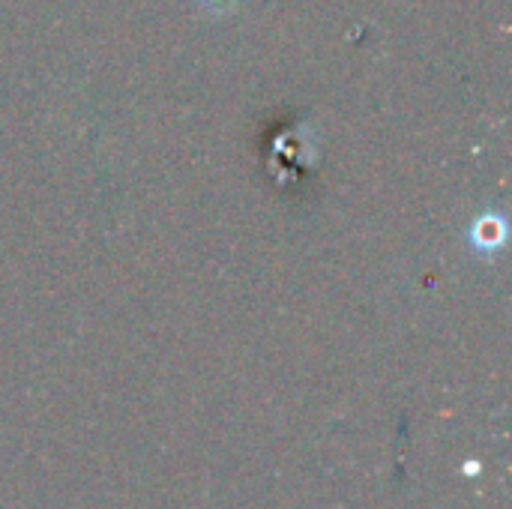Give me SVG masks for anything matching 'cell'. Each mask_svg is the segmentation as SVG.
<instances>
[{"label": "cell", "mask_w": 512, "mask_h": 509, "mask_svg": "<svg viewBox=\"0 0 512 509\" xmlns=\"http://www.w3.org/2000/svg\"><path fill=\"white\" fill-rule=\"evenodd\" d=\"M198 3H201L207 12H213V15H222V12H231L237 0H198Z\"/></svg>", "instance_id": "cell-2"}, {"label": "cell", "mask_w": 512, "mask_h": 509, "mask_svg": "<svg viewBox=\"0 0 512 509\" xmlns=\"http://www.w3.org/2000/svg\"><path fill=\"white\" fill-rule=\"evenodd\" d=\"M504 240H507V222L498 213L480 216L474 222V228H471V246L480 249V252H486V255L489 252H498L504 246Z\"/></svg>", "instance_id": "cell-1"}]
</instances>
